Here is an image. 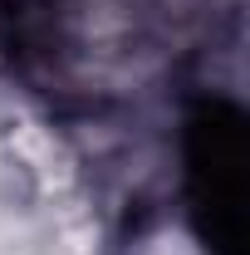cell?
Returning a JSON list of instances; mask_svg holds the SVG:
<instances>
[{
	"instance_id": "6da1fadb",
	"label": "cell",
	"mask_w": 250,
	"mask_h": 255,
	"mask_svg": "<svg viewBox=\"0 0 250 255\" xmlns=\"http://www.w3.org/2000/svg\"><path fill=\"white\" fill-rule=\"evenodd\" d=\"M0 64H5V54H0Z\"/></svg>"
}]
</instances>
